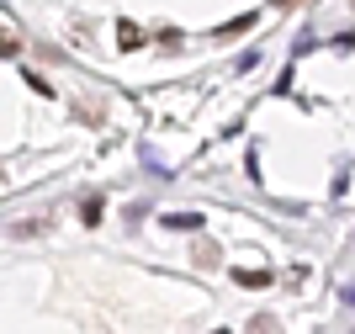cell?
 <instances>
[{"label":"cell","instance_id":"cell-1","mask_svg":"<svg viewBox=\"0 0 355 334\" xmlns=\"http://www.w3.org/2000/svg\"><path fill=\"white\" fill-rule=\"evenodd\" d=\"M117 48H128V53H133V48H144V32H138L133 22H117Z\"/></svg>","mask_w":355,"mask_h":334},{"label":"cell","instance_id":"cell-2","mask_svg":"<svg viewBox=\"0 0 355 334\" xmlns=\"http://www.w3.org/2000/svg\"><path fill=\"white\" fill-rule=\"evenodd\" d=\"M80 218H85V223H101V197H85V202H80Z\"/></svg>","mask_w":355,"mask_h":334},{"label":"cell","instance_id":"cell-3","mask_svg":"<svg viewBox=\"0 0 355 334\" xmlns=\"http://www.w3.org/2000/svg\"><path fill=\"white\" fill-rule=\"evenodd\" d=\"M234 281H244V287H270L266 271H234Z\"/></svg>","mask_w":355,"mask_h":334},{"label":"cell","instance_id":"cell-4","mask_svg":"<svg viewBox=\"0 0 355 334\" xmlns=\"http://www.w3.org/2000/svg\"><path fill=\"white\" fill-rule=\"evenodd\" d=\"M254 27V16H239V22H228V27L218 32V37H234V32H250Z\"/></svg>","mask_w":355,"mask_h":334},{"label":"cell","instance_id":"cell-5","mask_svg":"<svg viewBox=\"0 0 355 334\" xmlns=\"http://www.w3.org/2000/svg\"><path fill=\"white\" fill-rule=\"evenodd\" d=\"M250 334H276V319H270V313H260V319L250 324Z\"/></svg>","mask_w":355,"mask_h":334},{"label":"cell","instance_id":"cell-6","mask_svg":"<svg viewBox=\"0 0 355 334\" xmlns=\"http://www.w3.org/2000/svg\"><path fill=\"white\" fill-rule=\"evenodd\" d=\"M276 6H297V0H276Z\"/></svg>","mask_w":355,"mask_h":334}]
</instances>
